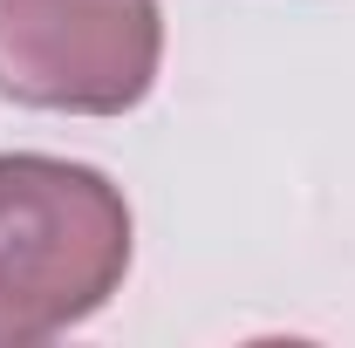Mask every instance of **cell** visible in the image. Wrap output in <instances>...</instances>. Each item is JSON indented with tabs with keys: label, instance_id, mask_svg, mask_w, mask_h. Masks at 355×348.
Wrapping results in <instances>:
<instances>
[{
	"label": "cell",
	"instance_id": "obj_1",
	"mask_svg": "<svg viewBox=\"0 0 355 348\" xmlns=\"http://www.w3.org/2000/svg\"><path fill=\"white\" fill-rule=\"evenodd\" d=\"M130 205L89 164L0 157V342H42L89 321L123 287Z\"/></svg>",
	"mask_w": 355,
	"mask_h": 348
},
{
	"label": "cell",
	"instance_id": "obj_2",
	"mask_svg": "<svg viewBox=\"0 0 355 348\" xmlns=\"http://www.w3.org/2000/svg\"><path fill=\"white\" fill-rule=\"evenodd\" d=\"M157 0H0V96L116 116L157 82Z\"/></svg>",
	"mask_w": 355,
	"mask_h": 348
}]
</instances>
